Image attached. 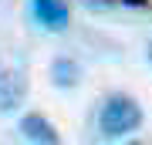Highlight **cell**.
I'll return each mask as SVG.
<instances>
[{
  "mask_svg": "<svg viewBox=\"0 0 152 145\" xmlns=\"http://www.w3.org/2000/svg\"><path fill=\"white\" fill-rule=\"evenodd\" d=\"M122 4H129V7H142L145 0H122Z\"/></svg>",
  "mask_w": 152,
  "mask_h": 145,
  "instance_id": "obj_6",
  "label": "cell"
},
{
  "mask_svg": "<svg viewBox=\"0 0 152 145\" xmlns=\"http://www.w3.org/2000/svg\"><path fill=\"white\" fill-rule=\"evenodd\" d=\"M27 98V78L17 68H0V115H10Z\"/></svg>",
  "mask_w": 152,
  "mask_h": 145,
  "instance_id": "obj_3",
  "label": "cell"
},
{
  "mask_svg": "<svg viewBox=\"0 0 152 145\" xmlns=\"http://www.w3.org/2000/svg\"><path fill=\"white\" fill-rule=\"evenodd\" d=\"M149 58H152V44H149Z\"/></svg>",
  "mask_w": 152,
  "mask_h": 145,
  "instance_id": "obj_7",
  "label": "cell"
},
{
  "mask_svg": "<svg viewBox=\"0 0 152 145\" xmlns=\"http://www.w3.org/2000/svg\"><path fill=\"white\" fill-rule=\"evenodd\" d=\"M17 132H20L24 142H37V145H58L61 142V132L44 118L41 111H27L20 118V125H17Z\"/></svg>",
  "mask_w": 152,
  "mask_h": 145,
  "instance_id": "obj_4",
  "label": "cell"
},
{
  "mask_svg": "<svg viewBox=\"0 0 152 145\" xmlns=\"http://www.w3.org/2000/svg\"><path fill=\"white\" fill-rule=\"evenodd\" d=\"M142 122H145V111H142V105L135 98L112 95V98H105L102 111H98V135L108 138V142L112 138H125V135H132Z\"/></svg>",
  "mask_w": 152,
  "mask_h": 145,
  "instance_id": "obj_1",
  "label": "cell"
},
{
  "mask_svg": "<svg viewBox=\"0 0 152 145\" xmlns=\"http://www.w3.org/2000/svg\"><path fill=\"white\" fill-rule=\"evenodd\" d=\"M51 81H54L58 88H64V91L78 88V81H81V68H78V61L54 58V61H51Z\"/></svg>",
  "mask_w": 152,
  "mask_h": 145,
  "instance_id": "obj_5",
  "label": "cell"
},
{
  "mask_svg": "<svg viewBox=\"0 0 152 145\" xmlns=\"http://www.w3.org/2000/svg\"><path fill=\"white\" fill-rule=\"evenodd\" d=\"M31 17L51 34L68 31V24H71V10L64 0H31Z\"/></svg>",
  "mask_w": 152,
  "mask_h": 145,
  "instance_id": "obj_2",
  "label": "cell"
}]
</instances>
